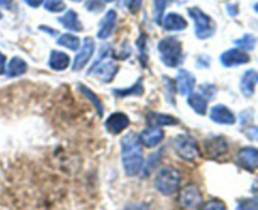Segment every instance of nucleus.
Instances as JSON below:
<instances>
[{
    "instance_id": "obj_21",
    "label": "nucleus",
    "mask_w": 258,
    "mask_h": 210,
    "mask_svg": "<svg viewBox=\"0 0 258 210\" xmlns=\"http://www.w3.org/2000/svg\"><path fill=\"white\" fill-rule=\"evenodd\" d=\"M27 71L28 64L24 59H22L20 57H13L8 63V67L5 68V75L9 78H14L23 76Z\"/></svg>"
},
{
    "instance_id": "obj_33",
    "label": "nucleus",
    "mask_w": 258,
    "mask_h": 210,
    "mask_svg": "<svg viewBox=\"0 0 258 210\" xmlns=\"http://www.w3.org/2000/svg\"><path fill=\"white\" fill-rule=\"evenodd\" d=\"M199 90H201V92L199 93H202L207 100H208V98L211 100V98H213L214 95H216V87H214L213 85H203L201 86Z\"/></svg>"
},
{
    "instance_id": "obj_26",
    "label": "nucleus",
    "mask_w": 258,
    "mask_h": 210,
    "mask_svg": "<svg viewBox=\"0 0 258 210\" xmlns=\"http://www.w3.org/2000/svg\"><path fill=\"white\" fill-rule=\"evenodd\" d=\"M80 90H81V92H82L83 95L88 98V101H91V102H92V105L95 106L98 116H102L103 115V106H102V103H101L100 98L97 97V95H96L92 90H90V88L86 87V86H83V85H80Z\"/></svg>"
},
{
    "instance_id": "obj_41",
    "label": "nucleus",
    "mask_w": 258,
    "mask_h": 210,
    "mask_svg": "<svg viewBox=\"0 0 258 210\" xmlns=\"http://www.w3.org/2000/svg\"><path fill=\"white\" fill-rule=\"evenodd\" d=\"M71 2H73V3H80V2H82V0H71Z\"/></svg>"
},
{
    "instance_id": "obj_32",
    "label": "nucleus",
    "mask_w": 258,
    "mask_h": 210,
    "mask_svg": "<svg viewBox=\"0 0 258 210\" xmlns=\"http://www.w3.org/2000/svg\"><path fill=\"white\" fill-rule=\"evenodd\" d=\"M138 47L139 52H140V59L143 65H146V60H148V57H146V35L141 34V37L138 39Z\"/></svg>"
},
{
    "instance_id": "obj_42",
    "label": "nucleus",
    "mask_w": 258,
    "mask_h": 210,
    "mask_svg": "<svg viewBox=\"0 0 258 210\" xmlns=\"http://www.w3.org/2000/svg\"><path fill=\"white\" fill-rule=\"evenodd\" d=\"M254 9H256V12L258 13V3H257V4H256V5H254Z\"/></svg>"
},
{
    "instance_id": "obj_15",
    "label": "nucleus",
    "mask_w": 258,
    "mask_h": 210,
    "mask_svg": "<svg viewBox=\"0 0 258 210\" xmlns=\"http://www.w3.org/2000/svg\"><path fill=\"white\" fill-rule=\"evenodd\" d=\"M209 117L213 122L221 123V125H233L236 122L234 113L224 105H216L212 107Z\"/></svg>"
},
{
    "instance_id": "obj_9",
    "label": "nucleus",
    "mask_w": 258,
    "mask_h": 210,
    "mask_svg": "<svg viewBox=\"0 0 258 210\" xmlns=\"http://www.w3.org/2000/svg\"><path fill=\"white\" fill-rule=\"evenodd\" d=\"M93 53H95V42H93L92 38L86 37L85 40H83L82 48L78 52V54L76 55L75 62L72 64V69L81 71L83 67H86L91 58H92Z\"/></svg>"
},
{
    "instance_id": "obj_10",
    "label": "nucleus",
    "mask_w": 258,
    "mask_h": 210,
    "mask_svg": "<svg viewBox=\"0 0 258 210\" xmlns=\"http://www.w3.org/2000/svg\"><path fill=\"white\" fill-rule=\"evenodd\" d=\"M164 137H165V133H164V131L160 127L150 126V127L141 131L140 135L138 136V140L145 148L153 149L158 146L164 140Z\"/></svg>"
},
{
    "instance_id": "obj_5",
    "label": "nucleus",
    "mask_w": 258,
    "mask_h": 210,
    "mask_svg": "<svg viewBox=\"0 0 258 210\" xmlns=\"http://www.w3.org/2000/svg\"><path fill=\"white\" fill-rule=\"evenodd\" d=\"M173 149L179 158L186 161L196 160L199 155V148L196 138L186 133H180L174 137Z\"/></svg>"
},
{
    "instance_id": "obj_7",
    "label": "nucleus",
    "mask_w": 258,
    "mask_h": 210,
    "mask_svg": "<svg viewBox=\"0 0 258 210\" xmlns=\"http://www.w3.org/2000/svg\"><path fill=\"white\" fill-rule=\"evenodd\" d=\"M107 52L102 53L100 58H97L95 64L91 67L90 73H93L98 80H101L102 82L108 83L115 78L116 73L118 72V67L112 62V60L105 59Z\"/></svg>"
},
{
    "instance_id": "obj_28",
    "label": "nucleus",
    "mask_w": 258,
    "mask_h": 210,
    "mask_svg": "<svg viewBox=\"0 0 258 210\" xmlns=\"http://www.w3.org/2000/svg\"><path fill=\"white\" fill-rule=\"evenodd\" d=\"M237 44V47L241 48L242 50H252L256 45V38L252 34H244L243 37L237 39L234 42Z\"/></svg>"
},
{
    "instance_id": "obj_43",
    "label": "nucleus",
    "mask_w": 258,
    "mask_h": 210,
    "mask_svg": "<svg viewBox=\"0 0 258 210\" xmlns=\"http://www.w3.org/2000/svg\"><path fill=\"white\" fill-rule=\"evenodd\" d=\"M103 2H108V3H111V2H115V0H103Z\"/></svg>"
},
{
    "instance_id": "obj_6",
    "label": "nucleus",
    "mask_w": 258,
    "mask_h": 210,
    "mask_svg": "<svg viewBox=\"0 0 258 210\" xmlns=\"http://www.w3.org/2000/svg\"><path fill=\"white\" fill-rule=\"evenodd\" d=\"M179 204L184 210H198L203 204V195L196 184H188L179 193Z\"/></svg>"
},
{
    "instance_id": "obj_37",
    "label": "nucleus",
    "mask_w": 258,
    "mask_h": 210,
    "mask_svg": "<svg viewBox=\"0 0 258 210\" xmlns=\"http://www.w3.org/2000/svg\"><path fill=\"white\" fill-rule=\"evenodd\" d=\"M5 65H7V58L0 52V76L5 73Z\"/></svg>"
},
{
    "instance_id": "obj_27",
    "label": "nucleus",
    "mask_w": 258,
    "mask_h": 210,
    "mask_svg": "<svg viewBox=\"0 0 258 210\" xmlns=\"http://www.w3.org/2000/svg\"><path fill=\"white\" fill-rule=\"evenodd\" d=\"M171 0H155L154 2V19H155L156 24L161 25L164 18V12H165L166 7L170 4Z\"/></svg>"
},
{
    "instance_id": "obj_13",
    "label": "nucleus",
    "mask_w": 258,
    "mask_h": 210,
    "mask_svg": "<svg viewBox=\"0 0 258 210\" xmlns=\"http://www.w3.org/2000/svg\"><path fill=\"white\" fill-rule=\"evenodd\" d=\"M249 55L242 49H229L226 50L221 55V63L224 67H237V65L246 64L249 62Z\"/></svg>"
},
{
    "instance_id": "obj_35",
    "label": "nucleus",
    "mask_w": 258,
    "mask_h": 210,
    "mask_svg": "<svg viewBox=\"0 0 258 210\" xmlns=\"http://www.w3.org/2000/svg\"><path fill=\"white\" fill-rule=\"evenodd\" d=\"M87 9L92 10V12H97V10L103 9V3L100 4V0H87Z\"/></svg>"
},
{
    "instance_id": "obj_19",
    "label": "nucleus",
    "mask_w": 258,
    "mask_h": 210,
    "mask_svg": "<svg viewBox=\"0 0 258 210\" xmlns=\"http://www.w3.org/2000/svg\"><path fill=\"white\" fill-rule=\"evenodd\" d=\"M58 22L70 32H82L83 25L78 19V15L75 10L70 9L64 15L58 18Z\"/></svg>"
},
{
    "instance_id": "obj_20",
    "label": "nucleus",
    "mask_w": 258,
    "mask_h": 210,
    "mask_svg": "<svg viewBox=\"0 0 258 210\" xmlns=\"http://www.w3.org/2000/svg\"><path fill=\"white\" fill-rule=\"evenodd\" d=\"M70 55L60 50H52L48 59V64L53 71H64L70 65Z\"/></svg>"
},
{
    "instance_id": "obj_40",
    "label": "nucleus",
    "mask_w": 258,
    "mask_h": 210,
    "mask_svg": "<svg viewBox=\"0 0 258 210\" xmlns=\"http://www.w3.org/2000/svg\"><path fill=\"white\" fill-rule=\"evenodd\" d=\"M0 7L5 8V9H10L12 8V2L10 0H0Z\"/></svg>"
},
{
    "instance_id": "obj_23",
    "label": "nucleus",
    "mask_w": 258,
    "mask_h": 210,
    "mask_svg": "<svg viewBox=\"0 0 258 210\" xmlns=\"http://www.w3.org/2000/svg\"><path fill=\"white\" fill-rule=\"evenodd\" d=\"M188 105L198 115H206L207 110H208V100L202 93L191 92L188 97Z\"/></svg>"
},
{
    "instance_id": "obj_25",
    "label": "nucleus",
    "mask_w": 258,
    "mask_h": 210,
    "mask_svg": "<svg viewBox=\"0 0 258 210\" xmlns=\"http://www.w3.org/2000/svg\"><path fill=\"white\" fill-rule=\"evenodd\" d=\"M57 43L71 50H78V48H80V38L71 34V33H66V34L60 35L57 39Z\"/></svg>"
},
{
    "instance_id": "obj_22",
    "label": "nucleus",
    "mask_w": 258,
    "mask_h": 210,
    "mask_svg": "<svg viewBox=\"0 0 258 210\" xmlns=\"http://www.w3.org/2000/svg\"><path fill=\"white\" fill-rule=\"evenodd\" d=\"M146 120H148L149 125L155 126V127H161V126H174L179 123V120H176L173 116L164 115V113L158 112H149Z\"/></svg>"
},
{
    "instance_id": "obj_38",
    "label": "nucleus",
    "mask_w": 258,
    "mask_h": 210,
    "mask_svg": "<svg viewBox=\"0 0 258 210\" xmlns=\"http://www.w3.org/2000/svg\"><path fill=\"white\" fill-rule=\"evenodd\" d=\"M23 2L32 8H38L43 4V2H44V0H23Z\"/></svg>"
},
{
    "instance_id": "obj_30",
    "label": "nucleus",
    "mask_w": 258,
    "mask_h": 210,
    "mask_svg": "<svg viewBox=\"0 0 258 210\" xmlns=\"http://www.w3.org/2000/svg\"><path fill=\"white\" fill-rule=\"evenodd\" d=\"M201 210H226V204L218 199H213V200L202 204Z\"/></svg>"
},
{
    "instance_id": "obj_3",
    "label": "nucleus",
    "mask_w": 258,
    "mask_h": 210,
    "mask_svg": "<svg viewBox=\"0 0 258 210\" xmlns=\"http://www.w3.org/2000/svg\"><path fill=\"white\" fill-rule=\"evenodd\" d=\"M181 175L173 166L160 169L155 176V188L163 195H171L176 193L180 186Z\"/></svg>"
},
{
    "instance_id": "obj_44",
    "label": "nucleus",
    "mask_w": 258,
    "mask_h": 210,
    "mask_svg": "<svg viewBox=\"0 0 258 210\" xmlns=\"http://www.w3.org/2000/svg\"><path fill=\"white\" fill-rule=\"evenodd\" d=\"M2 18H3V14H2V13H0V19H2Z\"/></svg>"
},
{
    "instance_id": "obj_11",
    "label": "nucleus",
    "mask_w": 258,
    "mask_h": 210,
    "mask_svg": "<svg viewBox=\"0 0 258 210\" xmlns=\"http://www.w3.org/2000/svg\"><path fill=\"white\" fill-rule=\"evenodd\" d=\"M204 151H206L207 158L214 160V159L221 158L222 155H226L228 151V144H227L226 138L216 136V137H212L206 141Z\"/></svg>"
},
{
    "instance_id": "obj_24",
    "label": "nucleus",
    "mask_w": 258,
    "mask_h": 210,
    "mask_svg": "<svg viewBox=\"0 0 258 210\" xmlns=\"http://www.w3.org/2000/svg\"><path fill=\"white\" fill-rule=\"evenodd\" d=\"M113 93L117 97H127V96H141L144 93L143 77L136 81L135 85L131 86L130 88H121V90H113Z\"/></svg>"
},
{
    "instance_id": "obj_16",
    "label": "nucleus",
    "mask_w": 258,
    "mask_h": 210,
    "mask_svg": "<svg viewBox=\"0 0 258 210\" xmlns=\"http://www.w3.org/2000/svg\"><path fill=\"white\" fill-rule=\"evenodd\" d=\"M194 86H196V77L189 71H179L178 75H176V88L180 92V95H190L193 92Z\"/></svg>"
},
{
    "instance_id": "obj_17",
    "label": "nucleus",
    "mask_w": 258,
    "mask_h": 210,
    "mask_svg": "<svg viewBox=\"0 0 258 210\" xmlns=\"http://www.w3.org/2000/svg\"><path fill=\"white\" fill-rule=\"evenodd\" d=\"M161 25L168 32H178V30L180 32L188 27V23L181 15L176 14V13H169L168 15L163 18Z\"/></svg>"
},
{
    "instance_id": "obj_2",
    "label": "nucleus",
    "mask_w": 258,
    "mask_h": 210,
    "mask_svg": "<svg viewBox=\"0 0 258 210\" xmlns=\"http://www.w3.org/2000/svg\"><path fill=\"white\" fill-rule=\"evenodd\" d=\"M158 50L160 59L166 67L175 68L183 60V45L178 39L166 37L158 43Z\"/></svg>"
},
{
    "instance_id": "obj_4",
    "label": "nucleus",
    "mask_w": 258,
    "mask_h": 210,
    "mask_svg": "<svg viewBox=\"0 0 258 210\" xmlns=\"http://www.w3.org/2000/svg\"><path fill=\"white\" fill-rule=\"evenodd\" d=\"M188 14L194 20L196 35L198 39H208L214 34L216 25H214L212 18L207 15L203 10L197 7H191L188 8Z\"/></svg>"
},
{
    "instance_id": "obj_36",
    "label": "nucleus",
    "mask_w": 258,
    "mask_h": 210,
    "mask_svg": "<svg viewBox=\"0 0 258 210\" xmlns=\"http://www.w3.org/2000/svg\"><path fill=\"white\" fill-rule=\"evenodd\" d=\"M125 210H149V206L144 203H135L128 205Z\"/></svg>"
},
{
    "instance_id": "obj_31",
    "label": "nucleus",
    "mask_w": 258,
    "mask_h": 210,
    "mask_svg": "<svg viewBox=\"0 0 258 210\" xmlns=\"http://www.w3.org/2000/svg\"><path fill=\"white\" fill-rule=\"evenodd\" d=\"M236 210H258L257 199H243L238 203Z\"/></svg>"
},
{
    "instance_id": "obj_1",
    "label": "nucleus",
    "mask_w": 258,
    "mask_h": 210,
    "mask_svg": "<svg viewBox=\"0 0 258 210\" xmlns=\"http://www.w3.org/2000/svg\"><path fill=\"white\" fill-rule=\"evenodd\" d=\"M121 158L126 175L136 176L141 173L144 166V155L135 133H126L121 140Z\"/></svg>"
},
{
    "instance_id": "obj_8",
    "label": "nucleus",
    "mask_w": 258,
    "mask_h": 210,
    "mask_svg": "<svg viewBox=\"0 0 258 210\" xmlns=\"http://www.w3.org/2000/svg\"><path fill=\"white\" fill-rule=\"evenodd\" d=\"M237 164L241 168L248 171H254L258 169V149L247 146L241 149L237 154Z\"/></svg>"
},
{
    "instance_id": "obj_14",
    "label": "nucleus",
    "mask_w": 258,
    "mask_h": 210,
    "mask_svg": "<svg viewBox=\"0 0 258 210\" xmlns=\"http://www.w3.org/2000/svg\"><path fill=\"white\" fill-rule=\"evenodd\" d=\"M116 24H117V13L112 9L108 10L100 22V25H98V39H106V38L110 37L113 33V30H115Z\"/></svg>"
},
{
    "instance_id": "obj_18",
    "label": "nucleus",
    "mask_w": 258,
    "mask_h": 210,
    "mask_svg": "<svg viewBox=\"0 0 258 210\" xmlns=\"http://www.w3.org/2000/svg\"><path fill=\"white\" fill-rule=\"evenodd\" d=\"M258 83V72L254 69H248L244 72L241 80V91L246 97H251L254 93V87Z\"/></svg>"
},
{
    "instance_id": "obj_34",
    "label": "nucleus",
    "mask_w": 258,
    "mask_h": 210,
    "mask_svg": "<svg viewBox=\"0 0 258 210\" xmlns=\"http://www.w3.org/2000/svg\"><path fill=\"white\" fill-rule=\"evenodd\" d=\"M125 4L133 14H136V13H139V10L141 9L143 0H125Z\"/></svg>"
},
{
    "instance_id": "obj_29",
    "label": "nucleus",
    "mask_w": 258,
    "mask_h": 210,
    "mask_svg": "<svg viewBox=\"0 0 258 210\" xmlns=\"http://www.w3.org/2000/svg\"><path fill=\"white\" fill-rule=\"evenodd\" d=\"M43 4H44L45 10H48L49 13H60L66 9V4L63 0H44Z\"/></svg>"
},
{
    "instance_id": "obj_12",
    "label": "nucleus",
    "mask_w": 258,
    "mask_h": 210,
    "mask_svg": "<svg viewBox=\"0 0 258 210\" xmlns=\"http://www.w3.org/2000/svg\"><path fill=\"white\" fill-rule=\"evenodd\" d=\"M128 125H130V118L123 112H113L112 115L108 116L105 122L106 130L112 135L122 132L123 130L128 127Z\"/></svg>"
},
{
    "instance_id": "obj_39",
    "label": "nucleus",
    "mask_w": 258,
    "mask_h": 210,
    "mask_svg": "<svg viewBox=\"0 0 258 210\" xmlns=\"http://www.w3.org/2000/svg\"><path fill=\"white\" fill-rule=\"evenodd\" d=\"M251 190H252V193H253V195L256 196V199L258 200V179H256V180L253 181Z\"/></svg>"
}]
</instances>
